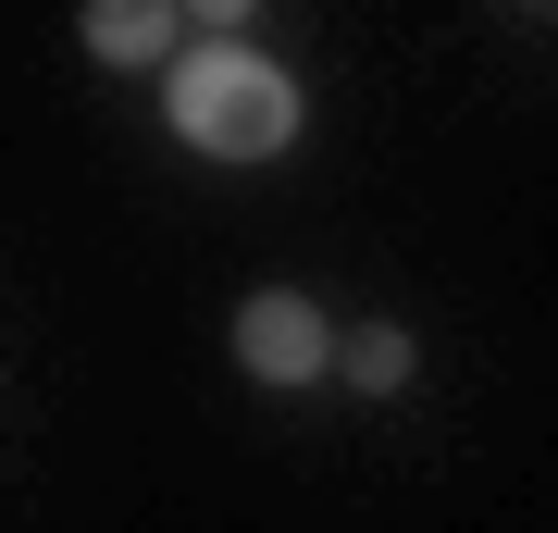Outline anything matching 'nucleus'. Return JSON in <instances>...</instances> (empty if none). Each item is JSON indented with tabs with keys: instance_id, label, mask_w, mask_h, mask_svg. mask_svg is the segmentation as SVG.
Instances as JSON below:
<instances>
[{
	"instance_id": "nucleus-1",
	"label": "nucleus",
	"mask_w": 558,
	"mask_h": 533,
	"mask_svg": "<svg viewBox=\"0 0 558 533\" xmlns=\"http://www.w3.org/2000/svg\"><path fill=\"white\" fill-rule=\"evenodd\" d=\"M161 112L199 161H274L299 137V75L236 38V13H199V50L161 75Z\"/></svg>"
},
{
	"instance_id": "nucleus-2",
	"label": "nucleus",
	"mask_w": 558,
	"mask_h": 533,
	"mask_svg": "<svg viewBox=\"0 0 558 533\" xmlns=\"http://www.w3.org/2000/svg\"><path fill=\"white\" fill-rule=\"evenodd\" d=\"M336 360H348V336L311 311L299 286H260L248 311H236V373H248V385H323Z\"/></svg>"
},
{
	"instance_id": "nucleus-3",
	"label": "nucleus",
	"mask_w": 558,
	"mask_h": 533,
	"mask_svg": "<svg viewBox=\"0 0 558 533\" xmlns=\"http://www.w3.org/2000/svg\"><path fill=\"white\" fill-rule=\"evenodd\" d=\"M87 50L100 62H186V13H161V0H100V13H87Z\"/></svg>"
},
{
	"instance_id": "nucleus-4",
	"label": "nucleus",
	"mask_w": 558,
	"mask_h": 533,
	"mask_svg": "<svg viewBox=\"0 0 558 533\" xmlns=\"http://www.w3.org/2000/svg\"><path fill=\"white\" fill-rule=\"evenodd\" d=\"M336 373H348L360 397H398V385H410V336H398V323H360V336H348V360H336Z\"/></svg>"
}]
</instances>
